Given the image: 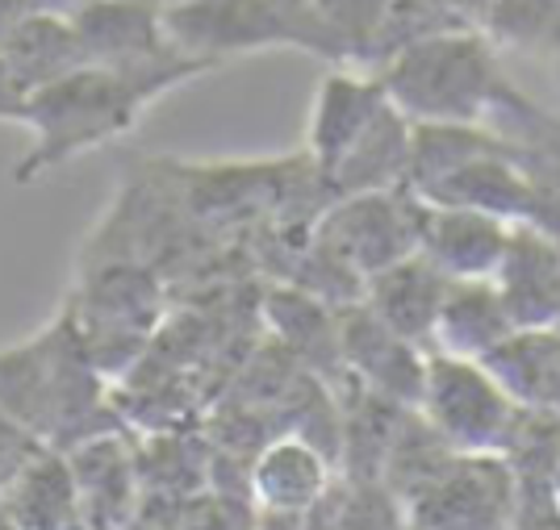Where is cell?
<instances>
[{
    "mask_svg": "<svg viewBox=\"0 0 560 530\" xmlns=\"http://www.w3.org/2000/svg\"><path fill=\"white\" fill-rule=\"evenodd\" d=\"M0 405L55 451L121 431L109 376L96 368L68 305L38 334L0 351Z\"/></svg>",
    "mask_w": 560,
    "mask_h": 530,
    "instance_id": "obj_1",
    "label": "cell"
},
{
    "mask_svg": "<svg viewBox=\"0 0 560 530\" xmlns=\"http://www.w3.org/2000/svg\"><path fill=\"white\" fill-rule=\"evenodd\" d=\"M176 84H185V80L84 63L63 80L30 93L25 96L30 151L18 163L13 180L30 185V180L63 167L75 155H89L96 146L121 139L142 117V109L164 93H172Z\"/></svg>",
    "mask_w": 560,
    "mask_h": 530,
    "instance_id": "obj_2",
    "label": "cell"
},
{
    "mask_svg": "<svg viewBox=\"0 0 560 530\" xmlns=\"http://www.w3.org/2000/svg\"><path fill=\"white\" fill-rule=\"evenodd\" d=\"M410 126H486L514 84L481 30H444L401 47L373 71Z\"/></svg>",
    "mask_w": 560,
    "mask_h": 530,
    "instance_id": "obj_3",
    "label": "cell"
},
{
    "mask_svg": "<svg viewBox=\"0 0 560 530\" xmlns=\"http://www.w3.org/2000/svg\"><path fill=\"white\" fill-rule=\"evenodd\" d=\"M164 25L172 47L210 68L272 47L305 50L330 68H343L339 47L310 0H180L164 4Z\"/></svg>",
    "mask_w": 560,
    "mask_h": 530,
    "instance_id": "obj_4",
    "label": "cell"
},
{
    "mask_svg": "<svg viewBox=\"0 0 560 530\" xmlns=\"http://www.w3.org/2000/svg\"><path fill=\"white\" fill-rule=\"evenodd\" d=\"M419 209L422 205L406 188L339 197L314 213L310 234H314V247L343 276L369 284L385 268L419 255Z\"/></svg>",
    "mask_w": 560,
    "mask_h": 530,
    "instance_id": "obj_5",
    "label": "cell"
},
{
    "mask_svg": "<svg viewBox=\"0 0 560 530\" xmlns=\"http://www.w3.org/2000/svg\"><path fill=\"white\" fill-rule=\"evenodd\" d=\"M511 392L493 380V372L477 360L427 355L419 414L460 456H502L514 422Z\"/></svg>",
    "mask_w": 560,
    "mask_h": 530,
    "instance_id": "obj_6",
    "label": "cell"
},
{
    "mask_svg": "<svg viewBox=\"0 0 560 530\" xmlns=\"http://www.w3.org/2000/svg\"><path fill=\"white\" fill-rule=\"evenodd\" d=\"M514 468L502 456H456L431 484L401 502L406 530H511Z\"/></svg>",
    "mask_w": 560,
    "mask_h": 530,
    "instance_id": "obj_7",
    "label": "cell"
},
{
    "mask_svg": "<svg viewBox=\"0 0 560 530\" xmlns=\"http://www.w3.org/2000/svg\"><path fill=\"white\" fill-rule=\"evenodd\" d=\"M339 355H343V372L355 385L381 392L406 410H419L431 351L394 334L381 318L369 314L364 301L339 305Z\"/></svg>",
    "mask_w": 560,
    "mask_h": 530,
    "instance_id": "obj_8",
    "label": "cell"
},
{
    "mask_svg": "<svg viewBox=\"0 0 560 530\" xmlns=\"http://www.w3.org/2000/svg\"><path fill=\"white\" fill-rule=\"evenodd\" d=\"M389 109V96L373 71L330 68L318 84L314 109H310V134H305V160L314 167V185L327 176L335 163L348 155V146L376 117Z\"/></svg>",
    "mask_w": 560,
    "mask_h": 530,
    "instance_id": "obj_9",
    "label": "cell"
},
{
    "mask_svg": "<svg viewBox=\"0 0 560 530\" xmlns=\"http://www.w3.org/2000/svg\"><path fill=\"white\" fill-rule=\"evenodd\" d=\"M493 288L514 330H548L560 318V238L539 226H514Z\"/></svg>",
    "mask_w": 560,
    "mask_h": 530,
    "instance_id": "obj_10",
    "label": "cell"
},
{
    "mask_svg": "<svg viewBox=\"0 0 560 530\" xmlns=\"http://www.w3.org/2000/svg\"><path fill=\"white\" fill-rule=\"evenodd\" d=\"M63 456H68L75 488H80V506H84L89 530L130 527L142 502V476H139V456H135L126 431L96 435L89 443L63 451Z\"/></svg>",
    "mask_w": 560,
    "mask_h": 530,
    "instance_id": "obj_11",
    "label": "cell"
},
{
    "mask_svg": "<svg viewBox=\"0 0 560 530\" xmlns=\"http://www.w3.org/2000/svg\"><path fill=\"white\" fill-rule=\"evenodd\" d=\"M511 222L477 213V209L422 205L419 255L447 280H493L502 255H506V243H511Z\"/></svg>",
    "mask_w": 560,
    "mask_h": 530,
    "instance_id": "obj_12",
    "label": "cell"
},
{
    "mask_svg": "<svg viewBox=\"0 0 560 530\" xmlns=\"http://www.w3.org/2000/svg\"><path fill=\"white\" fill-rule=\"evenodd\" d=\"M335 484V460L298 435L268 438L247 468V493L256 497L259 514H289L305 518Z\"/></svg>",
    "mask_w": 560,
    "mask_h": 530,
    "instance_id": "obj_13",
    "label": "cell"
},
{
    "mask_svg": "<svg viewBox=\"0 0 560 530\" xmlns=\"http://www.w3.org/2000/svg\"><path fill=\"white\" fill-rule=\"evenodd\" d=\"M447 284L452 280L444 272H435L422 255H410L394 268H385L381 276H373L364 284L360 301L369 305V314L381 318L394 334L419 343L422 351H431V334L440 322V309H444Z\"/></svg>",
    "mask_w": 560,
    "mask_h": 530,
    "instance_id": "obj_14",
    "label": "cell"
},
{
    "mask_svg": "<svg viewBox=\"0 0 560 530\" xmlns=\"http://www.w3.org/2000/svg\"><path fill=\"white\" fill-rule=\"evenodd\" d=\"M0 506L18 530H89L71 463L55 447H43L0 488Z\"/></svg>",
    "mask_w": 560,
    "mask_h": 530,
    "instance_id": "obj_15",
    "label": "cell"
},
{
    "mask_svg": "<svg viewBox=\"0 0 560 530\" xmlns=\"http://www.w3.org/2000/svg\"><path fill=\"white\" fill-rule=\"evenodd\" d=\"M0 59L13 75V84L30 96L71 75L75 68H84V47H80V34L68 13L34 9L4 34Z\"/></svg>",
    "mask_w": 560,
    "mask_h": 530,
    "instance_id": "obj_16",
    "label": "cell"
},
{
    "mask_svg": "<svg viewBox=\"0 0 560 530\" xmlns=\"http://www.w3.org/2000/svg\"><path fill=\"white\" fill-rule=\"evenodd\" d=\"M511 334L514 322L493 288V280H452L435 334H431V351L481 364L493 346L506 343Z\"/></svg>",
    "mask_w": 560,
    "mask_h": 530,
    "instance_id": "obj_17",
    "label": "cell"
},
{
    "mask_svg": "<svg viewBox=\"0 0 560 530\" xmlns=\"http://www.w3.org/2000/svg\"><path fill=\"white\" fill-rule=\"evenodd\" d=\"M514 405L560 414V330H514L481 360Z\"/></svg>",
    "mask_w": 560,
    "mask_h": 530,
    "instance_id": "obj_18",
    "label": "cell"
},
{
    "mask_svg": "<svg viewBox=\"0 0 560 530\" xmlns=\"http://www.w3.org/2000/svg\"><path fill=\"white\" fill-rule=\"evenodd\" d=\"M302 530H406L401 502L381 481H335L305 514Z\"/></svg>",
    "mask_w": 560,
    "mask_h": 530,
    "instance_id": "obj_19",
    "label": "cell"
},
{
    "mask_svg": "<svg viewBox=\"0 0 560 530\" xmlns=\"http://www.w3.org/2000/svg\"><path fill=\"white\" fill-rule=\"evenodd\" d=\"M318 22L327 25V34L339 47L343 68L373 71V55L381 43V30L397 9V0H310Z\"/></svg>",
    "mask_w": 560,
    "mask_h": 530,
    "instance_id": "obj_20",
    "label": "cell"
},
{
    "mask_svg": "<svg viewBox=\"0 0 560 530\" xmlns=\"http://www.w3.org/2000/svg\"><path fill=\"white\" fill-rule=\"evenodd\" d=\"M560 0H486L477 30L493 43V50H518V55H544L552 25H557Z\"/></svg>",
    "mask_w": 560,
    "mask_h": 530,
    "instance_id": "obj_21",
    "label": "cell"
},
{
    "mask_svg": "<svg viewBox=\"0 0 560 530\" xmlns=\"http://www.w3.org/2000/svg\"><path fill=\"white\" fill-rule=\"evenodd\" d=\"M38 451H43V443H38L18 417L0 405V488L13 481Z\"/></svg>",
    "mask_w": 560,
    "mask_h": 530,
    "instance_id": "obj_22",
    "label": "cell"
},
{
    "mask_svg": "<svg viewBox=\"0 0 560 530\" xmlns=\"http://www.w3.org/2000/svg\"><path fill=\"white\" fill-rule=\"evenodd\" d=\"M431 4H435L452 25L477 30V22H481V4H486V0H431Z\"/></svg>",
    "mask_w": 560,
    "mask_h": 530,
    "instance_id": "obj_23",
    "label": "cell"
},
{
    "mask_svg": "<svg viewBox=\"0 0 560 530\" xmlns=\"http://www.w3.org/2000/svg\"><path fill=\"white\" fill-rule=\"evenodd\" d=\"M544 59H552L560 68V13H557V25H552V38H548V50H544Z\"/></svg>",
    "mask_w": 560,
    "mask_h": 530,
    "instance_id": "obj_24",
    "label": "cell"
},
{
    "mask_svg": "<svg viewBox=\"0 0 560 530\" xmlns=\"http://www.w3.org/2000/svg\"><path fill=\"white\" fill-rule=\"evenodd\" d=\"M160 4H180V0H160Z\"/></svg>",
    "mask_w": 560,
    "mask_h": 530,
    "instance_id": "obj_25",
    "label": "cell"
},
{
    "mask_svg": "<svg viewBox=\"0 0 560 530\" xmlns=\"http://www.w3.org/2000/svg\"><path fill=\"white\" fill-rule=\"evenodd\" d=\"M552 330H560V318H557V326H552Z\"/></svg>",
    "mask_w": 560,
    "mask_h": 530,
    "instance_id": "obj_26",
    "label": "cell"
}]
</instances>
